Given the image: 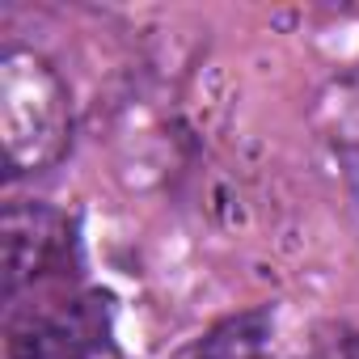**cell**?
Masks as SVG:
<instances>
[{"mask_svg":"<svg viewBox=\"0 0 359 359\" xmlns=\"http://www.w3.org/2000/svg\"><path fill=\"white\" fill-rule=\"evenodd\" d=\"M72 144V93L64 76L30 47L0 55V148L5 173L26 177L64 161Z\"/></svg>","mask_w":359,"mask_h":359,"instance_id":"6da1fadb","label":"cell"},{"mask_svg":"<svg viewBox=\"0 0 359 359\" xmlns=\"http://www.w3.org/2000/svg\"><path fill=\"white\" fill-rule=\"evenodd\" d=\"M5 359H123L114 300L106 292H68L39 309H13Z\"/></svg>","mask_w":359,"mask_h":359,"instance_id":"7a4b0ae2","label":"cell"},{"mask_svg":"<svg viewBox=\"0 0 359 359\" xmlns=\"http://www.w3.org/2000/svg\"><path fill=\"white\" fill-rule=\"evenodd\" d=\"M5 241V300L18 304L26 287L60 283L81 266L76 220L51 203H9L0 220Z\"/></svg>","mask_w":359,"mask_h":359,"instance_id":"3957f363","label":"cell"},{"mask_svg":"<svg viewBox=\"0 0 359 359\" xmlns=\"http://www.w3.org/2000/svg\"><path fill=\"white\" fill-rule=\"evenodd\" d=\"M271 334H275L271 309H245V313H233V317L216 321L187 351V359H266Z\"/></svg>","mask_w":359,"mask_h":359,"instance_id":"277c9868","label":"cell"}]
</instances>
